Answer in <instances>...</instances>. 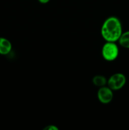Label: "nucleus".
Wrapping results in <instances>:
<instances>
[{
    "instance_id": "obj_1",
    "label": "nucleus",
    "mask_w": 129,
    "mask_h": 130,
    "mask_svg": "<svg viewBox=\"0 0 129 130\" xmlns=\"http://www.w3.org/2000/svg\"><path fill=\"white\" fill-rule=\"evenodd\" d=\"M122 33V24L116 17L111 16L107 18L101 27V36L106 41H118Z\"/></svg>"
},
{
    "instance_id": "obj_2",
    "label": "nucleus",
    "mask_w": 129,
    "mask_h": 130,
    "mask_svg": "<svg viewBox=\"0 0 129 130\" xmlns=\"http://www.w3.org/2000/svg\"><path fill=\"white\" fill-rule=\"evenodd\" d=\"M101 53L105 60L108 62L115 60L119 55V48L116 42L106 41L102 46Z\"/></svg>"
},
{
    "instance_id": "obj_3",
    "label": "nucleus",
    "mask_w": 129,
    "mask_h": 130,
    "mask_svg": "<svg viewBox=\"0 0 129 130\" xmlns=\"http://www.w3.org/2000/svg\"><path fill=\"white\" fill-rule=\"evenodd\" d=\"M126 82V76L123 73L118 72L110 76L108 79L107 85L113 91H118L125 86Z\"/></svg>"
},
{
    "instance_id": "obj_4",
    "label": "nucleus",
    "mask_w": 129,
    "mask_h": 130,
    "mask_svg": "<svg viewBox=\"0 0 129 130\" xmlns=\"http://www.w3.org/2000/svg\"><path fill=\"white\" fill-rule=\"evenodd\" d=\"M99 101L104 104H108L113 99V91L108 86L100 87L97 93Z\"/></svg>"
},
{
    "instance_id": "obj_5",
    "label": "nucleus",
    "mask_w": 129,
    "mask_h": 130,
    "mask_svg": "<svg viewBox=\"0 0 129 130\" xmlns=\"http://www.w3.org/2000/svg\"><path fill=\"white\" fill-rule=\"evenodd\" d=\"M12 44L7 38L0 37V55H6L11 52Z\"/></svg>"
},
{
    "instance_id": "obj_6",
    "label": "nucleus",
    "mask_w": 129,
    "mask_h": 130,
    "mask_svg": "<svg viewBox=\"0 0 129 130\" xmlns=\"http://www.w3.org/2000/svg\"><path fill=\"white\" fill-rule=\"evenodd\" d=\"M118 41L121 47L129 49V30L123 32Z\"/></svg>"
},
{
    "instance_id": "obj_7",
    "label": "nucleus",
    "mask_w": 129,
    "mask_h": 130,
    "mask_svg": "<svg viewBox=\"0 0 129 130\" xmlns=\"http://www.w3.org/2000/svg\"><path fill=\"white\" fill-rule=\"evenodd\" d=\"M107 81L108 80L106 79V77L102 75H96L92 78V83L94 85L99 88L106 86Z\"/></svg>"
},
{
    "instance_id": "obj_8",
    "label": "nucleus",
    "mask_w": 129,
    "mask_h": 130,
    "mask_svg": "<svg viewBox=\"0 0 129 130\" xmlns=\"http://www.w3.org/2000/svg\"><path fill=\"white\" fill-rule=\"evenodd\" d=\"M46 130H58V128L54 125H48L44 128Z\"/></svg>"
},
{
    "instance_id": "obj_9",
    "label": "nucleus",
    "mask_w": 129,
    "mask_h": 130,
    "mask_svg": "<svg viewBox=\"0 0 129 130\" xmlns=\"http://www.w3.org/2000/svg\"><path fill=\"white\" fill-rule=\"evenodd\" d=\"M38 1L42 4H46L48 3H49L50 1V0H38Z\"/></svg>"
}]
</instances>
